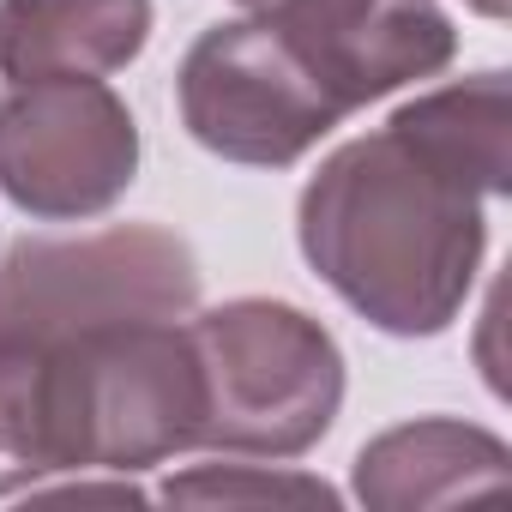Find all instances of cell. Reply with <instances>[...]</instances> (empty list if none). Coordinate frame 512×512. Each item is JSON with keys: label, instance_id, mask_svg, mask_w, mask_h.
Returning a JSON list of instances; mask_svg holds the SVG:
<instances>
[{"label": "cell", "instance_id": "3957f363", "mask_svg": "<svg viewBox=\"0 0 512 512\" xmlns=\"http://www.w3.org/2000/svg\"><path fill=\"white\" fill-rule=\"evenodd\" d=\"M199 362V452L302 458L320 446L344 404L338 338L272 296H235L187 314Z\"/></svg>", "mask_w": 512, "mask_h": 512}, {"label": "cell", "instance_id": "7a4b0ae2", "mask_svg": "<svg viewBox=\"0 0 512 512\" xmlns=\"http://www.w3.org/2000/svg\"><path fill=\"white\" fill-rule=\"evenodd\" d=\"M512 169L506 73H470L338 145L296 199V241L320 284L392 338L446 332L488 253V199Z\"/></svg>", "mask_w": 512, "mask_h": 512}, {"label": "cell", "instance_id": "9c48e42d", "mask_svg": "<svg viewBox=\"0 0 512 512\" xmlns=\"http://www.w3.org/2000/svg\"><path fill=\"white\" fill-rule=\"evenodd\" d=\"M163 500H199V506H338V494L320 476L272 470V464H193L169 476Z\"/></svg>", "mask_w": 512, "mask_h": 512}, {"label": "cell", "instance_id": "8992f818", "mask_svg": "<svg viewBox=\"0 0 512 512\" xmlns=\"http://www.w3.org/2000/svg\"><path fill=\"white\" fill-rule=\"evenodd\" d=\"M235 7L278 25L350 115L416 79H434L458 55V31L440 0H235Z\"/></svg>", "mask_w": 512, "mask_h": 512}, {"label": "cell", "instance_id": "52a82bcc", "mask_svg": "<svg viewBox=\"0 0 512 512\" xmlns=\"http://www.w3.org/2000/svg\"><path fill=\"white\" fill-rule=\"evenodd\" d=\"M500 482H506V440L458 416H422L386 428L356 452V500L374 512L458 506L494 494Z\"/></svg>", "mask_w": 512, "mask_h": 512}, {"label": "cell", "instance_id": "ba28073f", "mask_svg": "<svg viewBox=\"0 0 512 512\" xmlns=\"http://www.w3.org/2000/svg\"><path fill=\"white\" fill-rule=\"evenodd\" d=\"M151 43V0H0V73L103 79Z\"/></svg>", "mask_w": 512, "mask_h": 512}, {"label": "cell", "instance_id": "6da1fadb", "mask_svg": "<svg viewBox=\"0 0 512 512\" xmlns=\"http://www.w3.org/2000/svg\"><path fill=\"white\" fill-rule=\"evenodd\" d=\"M199 260L163 223L0 253V494L199 452Z\"/></svg>", "mask_w": 512, "mask_h": 512}, {"label": "cell", "instance_id": "277c9868", "mask_svg": "<svg viewBox=\"0 0 512 512\" xmlns=\"http://www.w3.org/2000/svg\"><path fill=\"white\" fill-rule=\"evenodd\" d=\"M175 103L187 133L247 169H290L302 163L350 109L344 97L320 79V67L266 19H229L211 25L181 73H175Z\"/></svg>", "mask_w": 512, "mask_h": 512}, {"label": "cell", "instance_id": "30bf717a", "mask_svg": "<svg viewBox=\"0 0 512 512\" xmlns=\"http://www.w3.org/2000/svg\"><path fill=\"white\" fill-rule=\"evenodd\" d=\"M464 7H470V13H482V19H506L512 0H464Z\"/></svg>", "mask_w": 512, "mask_h": 512}, {"label": "cell", "instance_id": "5b68a950", "mask_svg": "<svg viewBox=\"0 0 512 512\" xmlns=\"http://www.w3.org/2000/svg\"><path fill=\"white\" fill-rule=\"evenodd\" d=\"M133 175L139 121L103 79H25L0 91V193L25 217H97Z\"/></svg>", "mask_w": 512, "mask_h": 512}]
</instances>
